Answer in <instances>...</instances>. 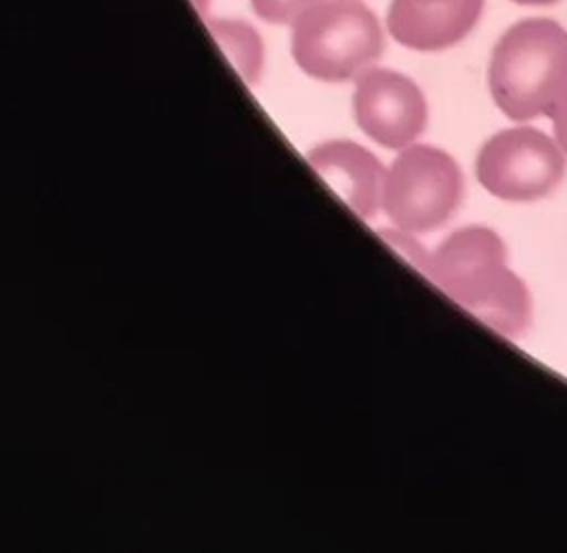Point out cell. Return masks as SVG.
<instances>
[{
    "label": "cell",
    "instance_id": "obj_6",
    "mask_svg": "<svg viewBox=\"0 0 567 553\" xmlns=\"http://www.w3.org/2000/svg\"><path fill=\"white\" fill-rule=\"evenodd\" d=\"M352 111L359 128L385 148L410 146L427 122L421 88L390 69H368L357 77Z\"/></svg>",
    "mask_w": 567,
    "mask_h": 553
},
{
    "label": "cell",
    "instance_id": "obj_2",
    "mask_svg": "<svg viewBox=\"0 0 567 553\" xmlns=\"http://www.w3.org/2000/svg\"><path fill=\"white\" fill-rule=\"evenodd\" d=\"M487 84L514 122L549 115L567 88V29L551 18H525L492 49Z\"/></svg>",
    "mask_w": 567,
    "mask_h": 553
},
{
    "label": "cell",
    "instance_id": "obj_13",
    "mask_svg": "<svg viewBox=\"0 0 567 553\" xmlns=\"http://www.w3.org/2000/svg\"><path fill=\"white\" fill-rule=\"evenodd\" d=\"M195 4V9L199 11V15H206L208 13V2L210 0H190Z\"/></svg>",
    "mask_w": 567,
    "mask_h": 553
},
{
    "label": "cell",
    "instance_id": "obj_3",
    "mask_svg": "<svg viewBox=\"0 0 567 553\" xmlns=\"http://www.w3.org/2000/svg\"><path fill=\"white\" fill-rule=\"evenodd\" d=\"M292 58L323 82L359 77L379 60L383 31L357 0H317L292 20Z\"/></svg>",
    "mask_w": 567,
    "mask_h": 553
},
{
    "label": "cell",
    "instance_id": "obj_7",
    "mask_svg": "<svg viewBox=\"0 0 567 553\" xmlns=\"http://www.w3.org/2000/svg\"><path fill=\"white\" fill-rule=\"evenodd\" d=\"M308 164L361 219L377 215L385 170L368 148L348 139H330L308 153Z\"/></svg>",
    "mask_w": 567,
    "mask_h": 553
},
{
    "label": "cell",
    "instance_id": "obj_1",
    "mask_svg": "<svg viewBox=\"0 0 567 553\" xmlns=\"http://www.w3.org/2000/svg\"><path fill=\"white\" fill-rule=\"evenodd\" d=\"M505 259V243L494 230L470 226L452 232L427 257L423 272L485 325L518 338L532 323V299Z\"/></svg>",
    "mask_w": 567,
    "mask_h": 553
},
{
    "label": "cell",
    "instance_id": "obj_9",
    "mask_svg": "<svg viewBox=\"0 0 567 553\" xmlns=\"http://www.w3.org/2000/svg\"><path fill=\"white\" fill-rule=\"evenodd\" d=\"M210 35L233 62L246 84H257L264 71V42L259 33L241 20H206Z\"/></svg>",
    "mask_w": 567,
    "mask_h": 553
},
{
    "label": "cell",
    "instance_id": "obj_11",
    "mask_svg": "<svg viewBox=\"0 0 567 553\" xmlns=\"http://www.w3.org/2000/svg\"><path fill=\"white\" fill-rule=\"evenodd\" d=\"M549 117H551L554 137H556V142H558V146L563 148V153H567V88H565V93L558 97V102L554 104Z\"/></svg>",
    "mask_w": 567,
    "mask_h": 553
},
{
    "label": "cell",
    "instance_id": "obj_12",
    "mask_svg": "<svg viewBox=\"0 0 567 553\" xmlns=\"http://www.w3.org/2000/svg\"><path fill=\"white\" fill-rule=\"evenodd\" d=\"M516 4H529V7H547V4H556L558 0H512Z\"/></svg>",
    "mask_w": 567,
    "mask_h": 553
},
{
    "label": "cell",
    "instance_id": "obj_5",
    "mask_svg": "<svg viewBox=\"0 0 567 553\" xmlns=\"http://www.w3.org/2000/svg\"><path fill=\"white\" fill-rule=\"evenodd\" d=\"M565 175V153L558 142L532 126L505 128L478 150L481 186L505 201H534L558 188Z\"/></svg>",
    "mask_w": 567,
    "mask_h": 553
},
{
    "label": "cell",
    "instance_id": "obj_4",
    "mask_svg": "<svg viewBox=\"0 0 567 553\" xmlns=\"http://www.w3.org/2000/svg\"><path fill=\"white\" fill-rule=\"evenodd\" d=\"M463 175L441 148L414 144L401 148L385 170L381 206L390 221L405 232H432L458 208Z\"/></svg>",
    "mask_w": 567,
    "mask_h": 553
},
{
    "label": "cell",
    "instance_id": "obj_8",
    "mask_svg": "<svg viewBox=\"0 0 567 553\" xmlns=\"http://www.w3.org/2000/svg\"><path fill=\"white\" fill-rule=\"evenodd\" d=\"M485 0L454 4H419L392 0L388 9L390 35L414 51H441L461 42L478 22Z\"/></svg>",
    "mask_w": 567,
    "mask_h": 553
},
{
    "label": "cell",
    "instance_id": "obj_10",
    "mask_svg": "<svg viewBox=\"0 0 567 553\" xmlns=\"http://www.w3.org/2000/svg\"><path fill=\"white\" fill-rule=\"evenodd\" d=\"M312 2L317 0H250L252 11L270 24H292V20Z\"/></svg>",
    "mask_w": 567,
    "mask_h": 553
},
{
    "label": "cell",
    "instance_id": "obj_14",
    "mask_svg": "<svg viewBox=\"0 0 567 553\" xmlns=\"http://www.w3.org/2000/svg\"><path fill=\"white\" fill-rule=\"evenodd\" d=\"M419 4H454V2H461V0H414Z\"/></svg>",
    "mask_w": 567,
    "mask_h": 553
}]
</instances>
